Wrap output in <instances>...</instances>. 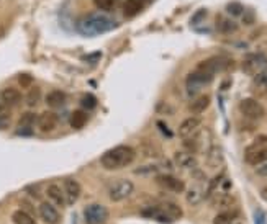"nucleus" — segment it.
<instances>
[{"label": "nucleus", "instance_id": "2eb2a0df", "mask_svg": "<svg viewBox=\"0 0 267 224\" xmlns=\"http://www.w3.org/2000/svg\"><path fill=\"white\" fill-rule=\"evenodd\" d=\"M174 162L182 170H195L197 169V157L194 152L179 151L174 154Z\"/></svg>", "mask_w": 267, "mask_h": 224}, {"label": "nucleus", "instance_id": "6e6552de", "mask_svg": "<svg viewBox=\"0 0 267 224\" xmlns=\"http://www.w3.org/2000/svg\"><path fill=\"white\" fill-rule=\"evenodd\" d=\"M85 224H105L108 221V209L103 205L94 203L84 209Z\"/></svg>", "mask_w": 267, "mask_h": 224}, {"label": "nucleus", "instance_id": "6ab92c4d", "mask_svg": "<svg viewBox=\"0 0 267 224\" xmlns=\"http://www.w3.org/2000/svg\"><path fill=\"white\" fill-rule=\"evenodd\" d=\"M225 162V154L218 144H212L207 151V165L210 169H220Z\"/></svg>", "mask_w": 267, "mask_h": 224}, {"label": "nucleus", "instance_id": "f257e3e1", "mask_svg": "<svg viewBox=\"0 0 267 224\" xmlns=\"http://www.w3.org/2000/svg\"><path fill=\"white\" fill-rule=\"evenodd\" d=\"M117 28V21L112 20L110 16L103 15V13H94V15H87L77 23V32L82 36L92 38L100 36L103 33H108Z\"/></svg>", "mask_w": 267, "mask_h": 224}, {"label": "nucleus", "instance_id": "423d86ee", "mask_svg": "<svg viewBox=\"0 0 267 224\" xmlns=\"http://www.w3.org/2000/svg\"><path fill=\"white\" fill-rule=\"evenodd\" d=\"M134 190L133 182L128 178H118L108 187V198L113 203H120V201H125L126 198H130L131 193Z\"/></svg>", "mask_w": 267, "mask_h": 224}, {"label": "nucleus", "instance_id": "f704fd0d", "mask_svg": "<svg viewBox=\"0 0 267 224\" xmlns=\"http://www.w3.org/2000/svg\"><path fill=\"white\" fill-rule=\"evenodd\" d=\"M81 105H82L84 108H87V110H92V108L97 107V98H95V96L92 95V94H87V95L82 96Z\"/></svg>", "mask_w": 267, "mask_h": 224}, {"label": "nucleus", "instance_id": "58836bf2", "mask_svg": "<svg viewBox=\"0 0 267 224\" xmlns=\"http://www.w3.org/2000/svg\"><path fill=\"white\" fill-rule=\"evenodd\" d=\"M17 134L18 136H33V131H32V128H28V126H20V128L17 129Z\"/></svg>", "mask_w": 267, "mask_h": 224}, {"label": "nucleus", "instance_id": "393cba45", "mask_svg": "<svg viewBox=\"0 0 267 224\" xmlns=\"http://www.w3.org/2000/svg\"><path fill=\"white\" fill-rule=\"evenodd\" d=\"M210 107V96L208 95H197V98H194V102L190 103L189 110L194 115H200L205 110Z\"/></svg>", "mask_w": 267, "mask_h": 224}, {"label": "nucleus", "instance_id": "a19ab883", "mask_svg": "<svg viewBox=\"0 0 267 224\" xmlns=\"http://www.w3.org/2000/svg\"><path fill=\"white\" fill-rule=\"evenodd\" d=\"M102 58V52H95V54H92V56H84V59L85 61H95V59H100Z\"/></svg>", "mask_w": 267, "mask_h": 224}, {"label": "nucleus", "instance_id": "a878e982", "mask_svg": "<svg viewBox=\"0 0 267 224\" xmlns=\"http://www.w3.org/2000/svg\"><path fill=\"white\" fill-rule=\"evenodd\" d=\"M148 0H126L125 5H123V13L125 16H134L136 13H139L143 10L144 3Z\"/></svg>", "mask_w": 267, "mask_h": 224}, {"label": "nucleus", "instance_id": "4be33fe9", "mask_svg": "<svg viewBox=\"0 0 267 224\" xmlns=\"http://www.w3.org/2000/svg\"><path fill=\"white\" fill-rule=\"evenodd\" d=\"M239 216V209L238 208H231V209H225V211H220L213 218V224H233Z\"/></svg>", "mask_w": 267, "mask_h": 224}, {"label": "nucleus", "instance_id": "b1692460", "mask_svg": "<svg viewBox=\"0 0 267 224\" xmlns=\"http://www.w3.org/2000/svg\"><path fill=\"white\" fill-rule=\"evenodd\" d=\"M66 94L63 90H51L50 94L46 95V98H45V102L48 107H51V108H59V107H63V105L66 103Z\"/></svg>", "mask_w": 267, "mask_h": 224}, {"label": "nucleus", "instance_id": "72a5a7b5", "mask_svg": "<svg viewBox=\"0 0 267 224\" xmlns=\"http://www.w3.org/2000/svg\"><path fill=\"white\" fill-rule=\"evenodd\" d=\"M226 13H230L231 16H241L244 13V7L239 2H231L226 5Z\"/></svg>", "mask_w": 267, "mask_h": 224}, {"label": "nucleus", "instance_id": "f3484780", "mask_svg": "<svg viewBox=\"0 0 267 224\" xmlns=\"http://www.w3.org/2000/svg\"><path fill=\"white\" fill-rule=\"evenodd\" d=\"M38 213L41 219L45 221L46 224H58L59 223V211L56 209V206L52 203H48V201H43L38 208Z\"/></svg>", "mask_w": 267, "mask_h": 224}, {"label": "nucleus", "instance_id": "aec40b11", "mask_svg": "<svg viewBox=\"0 0 267 224\" xmlns=\"http://www.w3.org/2000/svg\"><path fill=\"white\" fill-rule=\"evenodd\" d=\"M46 196L50 198L51 203L54 205V206H58V208H63V206L67 205V200H66L64 190L59 185H56V183H51V185H48V188H46Z\"/></svg>", "mask_w": 267, "mask_h": 224}, {"label": "nucleus", "instance_id": "20e7f679", "mask_svg": "<svg viewBox=\"0 0 267 224\" xmlns=\"http://www.w3.org/2000/svg\"><path fill=\"white\" fill-rule=\"evenodd\" d=\"M213 76L208 72L197 67L194 72H190L185 79V90L190 96H195L199 92H202L208 83H212Z\"/></svg>", "mask_w": 267, "mask_h": 224}, {"label": "nucleus", "instance_id": "4c0bfd02", "mask_svg": "<svg viewBox=\"0 0 267 224\" xmlns=\"http://www.w3.org/2000/svg\"><path fill=\"white\" fill-rule=\"evenodd\" d=\"M254 224H266V214L262 209H256L254 211Z\"/></svg>", "mask_w": 267, "mask_h": 224}, {"label": "nucleus", "instance_id": "39448f33", "mask_svg": "<svg viewBox=\"0 0 267 224\" xmlns=\"http://www.w3.org/2000/svg\"><path fill=\"white\" fill-rule=\"evenodd\" d=\"M212 141V133L210 129H197L194 134H190L189 138L184 139V147L185 151L189 152H203V151H208V147L212 146L210 144Z\"/></svg>", "mask_w": 267, "mask_h": 224}, {"label": "nucleus", "instance_id": "5701e85b", "mask_svg": "<svg viewBox=\"0 0 267 224\" xmlns=\"http://www.w3.org/2000/svg\"><path fill=\"white\" fill-rule=\"evenodd\" d=\"M161 206V209H163V213L167 216L170 221H177V219H181L184 216V211H182V208L179 205L176 203H170V201H166V203L163 205H159Z\"/></svg>", "mask_w": 267, "mask_h": 224}, {"label": "nucleus", "instance_id": "37998d69", "mask_svg": "<svg viewBox=\"0 0 267 224\" xmlns=\"http://www.w3.org/2000/svg\"><path fill=\"white\" fill-rule=\"evenodd\" d=\"M261 195H262V198H264L267 201V188H264V190L261 192Z\"/></svg>", "mask_w": 267, "mask_h": 224}, {"label": "nucleus", "instance_id": "2f4dec72", "mask_svg": "<svg viewBox=\"0 0 267 224\" xmlns=\"http://www.w3.org/2000/svg\"><path fill=\"white\" fill-rule=\"evenodd\" d=\"M120 0H94V5L99 8V10H103V12H110L113 10Z\"/></svg>", "mask_w": 267, "mask_h": 224}, {"label": "nucleus", "instance_id": "f03ea898", "mask_svg": "<svg viewBox=\"0 0 267 224\" xmlns=\"http://www.w3.org/2000/svg\"><path fill=\"white\" fill-rule=\"evenodd\" d=\"M134 159H136V151L131 146L121 144V146H115L103 152L100 157V165L105 170H118L128 167Z\"/></svg>", "mask_w": 267, "mask_h": 224}, {"label": "nucleus", "instance_id": "473e14b6", "mask_svg": "<svg viewBox=\"0 0 267 224\" xmlns=\"http://www.w3.org/2000/svg\"><path fill=\"white\" fill-rule=\"evenodd\" d=\"M36 121H38V116L34 115V113L26 112V113H23V115L20 116L18 125H20V126H28V128H32V126H33Z\"/></svg>", "mask_w": 267, "mask_h": 224}, {"label": "nucleus", "instance_id": "c85d7f7f", "mask_svg": "<svg viewBox=\"0 0 267 224\" xmlns=\"http://www.w3.org/2000/svg\"><path fill=\"white\" fill-rule=\"evenodd\" d=\"M39 100H41V89H39V87H30L28 94L25 96L26 105H28L30 108H33L39 103Z\"/></svg>", "mask_w": 267, "mask_h": 224}, {"label": "nucleus", "instance_id": "9d476101", "mask_svg": "<svg viewBox=\"0 0 267 224\" xmlns=\"http://www.w3.org/2000/svg\"><path fill=\"white\" fill-rule=\"evenodd\" d=\"M156 183L161 188H164V190H167V192H172V193H182L185 190V183H184L181 178L174 177V175H170V174H157Z\"/></svg>", "mask_w": 267, "mask_h": 224}, {"label": "nucleus", "instance_id": "9b49d317", "mask_svg": "<svg viewBox=\"0 0 267 224\" xmlns=\"http://www.w3.org/2000/svg\"><path fill=\"white\" fill-rule=\"evenodd\" d=\"M228 64H230V59L223 58V56H213V58L202 61L197 67L202 69V71H205V72H208V74H212V76L215 77L218 72L225 71Z\"/></svg>", "mask_w": 267, "mask_h": 224}, {"label": "nucleus", "instance_id": "ddd939ff", "mask_svg": "<svg viewBox=\"0 0 267 224\" xmlns=\"http://www.w3.org/2000/svg\"><path fill=\"white\" fill-rule=\"evenodd\" d=\"M205 195H207V187H205V177L202 174L199 180L190 187V190L187 192V201H189V205H199L205 198Z\"/></svg>", "mask_w": 267, "mask_h": 224}, {"label": "nucleus", "instance_id": "cd10ccee", "mask_svg": "<svg viewBox=\"0 0 267 224\" xmlns=\"http://www.w3.org/2000/svg\"><path fill=\"white\" fill-rule=\"evenodd\" d=\"M87 125V113L84 110H76L71 115V126L74 129H82Z\"/></svg>", "mask_w": 267, "mask_h": 224}, {"label": "nucleus", "instance_id": "7ed1b4c3", "mask_svg": "<svg viewBox=\"0 0 267 224\" xmlns=\"http://www.w3.org/2000/svg\"><path fill=\"white\" fill-rule=\"evenodd\" d=\"M241 69L249 77L259 76V74L267 71V56L264 52H251V54L244 56Z\"/></svg>", "mask_w": 267, "mask_h": 224}, {"label": "nucleus", "instance_id": "4468645a", "mask_svg": "<svg viewBox=\"0 0 267 224\" xmlns=\"http://www.w3.org/2000/svg\"><path fill=\"white\" fill-rule=\"evenodd\" d=\"M200 126H202V118H200L199 115H192L181 123L177 133L182 139H185V138H189L190 134H194Z\"/></svg>", "mask_w": 267, "mask_h": 224}, {"label": "nucleus", "instance_id": "79ce46f5", "mask_svg": "<svg viewBox=\"0 0 267 224\" xmlns=\"http://www.w3.org/2000/svg\"><path fill=\"white\" fill-rule=\"evenodd\" d=\"M157 126H159V128H163V129H164L163 133H164L166 136H172V133H170V131L167 129V126H164V123H163V121H159V123H157Z\"/></svg>", "mask_w": 267, "mask_h": 224}, {"label": "nucleus", "instance_id": "a211bd4d", "mask_svg": "<svg viewBox=\"0 0 267 224\" xmlns=\"http://www.w3.org/2000/svg\"><path fill=\"white\" fill-rule=\"evenodd\" d=\"M64 193H66V200L69 205H74L79 200L82 193V187L77 180L74 178H66L64 180Z\"/></svg>", "mask_w": 267, "mask_h": 224}, {"label": "nucleus", "instance_id": "f8f14e48", "mask_svg": "<svg viewBox=\"0 0 267 224\" xmlns=\"http://www.w3.org/2000/svg\"><path fill=\"white\" fill-rule=\"evenodd\" d=\"M210 206H212L213 209H218V211H225V209L236 208V198L226 192L215 193V195H212V198H210Z\"/></svg>", "mask_w": 267, "mask_h": 224}, {"label": "nucleus", "instance_id": "1a4fd4ad", "mask_svg": "<svg viewBox=\"0 0 267 224\" xmlns=\"http://www.w3.org/2000/svg\"><path fill=\"white\" fill-rule=\"evenodd\" d=\"M244 160L249 165H262L267 162V146H261L257 143H252L246 151H244Z\"/></svg>", "mask_w": 267, "mask_h": 224}, {"label": "nucleus", "instance_id": "0eeeda50", "mask_svg": "<svg viewBox=\"0 0 267 224\" xmlns=\"http://www.w3.org/2000/svg\"><path fill=\"white\" fill-rule=\"evenodd\" d=\"M239 112L243 116H246L248 120H262L266 116V108L257 102L256 98H243L239 102Z\"/></svg>", "mask_w": 267, "mask_h": 224}, {"label": "nucleus", "instance_id": "7c9ffc66", "mask_svg": "<svg viewBox=\"0 0 267 224\" xmlns=\"http://www.w3.org/2000/svg\"><path fill=\"white\" fill-rule=\"evenodd\" d=\"M12 221L15 224H38L32 218V214H28L26 211H21V209H18V211H15L12 214Z\"/></svg>", "mask_w": 267, "mask_h": 224}, {"label": "nucleus", "instance_id": "412c9836", "mask_svg": "<svg viewBox=\"0 0 267 224\" xmlns=\"http://www.w3.org/2000/svg\"><path fill=\"white\" fill-rule=\"evenodd\" d=\"M0 100L5 105H8L10 108L17 107V105L21 102V92L18 89H15V87H7V89L0 92Z\"/></svg>", "mask_w": 267, "mask_h": 224}, {"label": "nucleus", "instance_id": "c756f323", "mask_svg": "<svg viewBox=\"0 0 267 224\" xmlns=\"http://www.w3.org/2000/svg\"><path fill=\"white\" fill-rule=\"evenodd\" d=\"M217 26L221 33H233L238 30V25L234 21H231L230 18H225V16H218L217 18Z\"/></svg>", "mask_w": 267, "mask_h": 224}, {"label": "nucleus", "instance_id": "c9c22d12", "mask_svg": "<svg viewBox=\"0 0 267 224\" xmlns=\"http://www.w3.org/2000/svg\"><path fill=\"white\" fill-rule=\"evenodd\" d=\"M18 83L21 89H30L33 83V77L30 76V74H20L18 76Z\"/></svg>", "mask_w": 267, "mask_h": 224}, {"label": "nucleus", "instance_id": "ea45409f", "mask_svg": "<svg viewBox=\"0 0 267 224\" xmlns=\"http://www.w3.org/2000/svg\"><path fill=\"white\" fill-rule=\"evenodd\" d=\"M256 172H257V175H261V177H267V162H264Z\"/></svg>", "mask_w": 267, "mask_h": 224}, {"label": "nucleus", "instance_id": "dca6fc26", "mask_svg": "<svg viewBox=\"0 0 267 224\" xmlns=\"http://www.w3.org/2000/svg\"><path fill=\"white\" fill-rule=\"evenodd\" d=\"M38 128L41 133H51L58 128V123H59V116L56 115L54 112H45L38 116Z\"/></svg>", "mask_w": 267, "mask_h": 224}, {"label": "nucleus", "instance_id": "e433bc0d", "mask_svg": "<svg viewBox=\"0 0 267 224\" xmlns=\"http://www.w3.org/2000/svg\"><path fill=\"white\" fill-rule=\"evenodd\" d=\"M8 118H10V107L0 100V120L8 121Z\"/></svg>", "mask_w": 267, "mask_h": 224}, {"label": "nucleus", "instance_id": "bb28decb", "mask_svg": "<svg viewBox=\"0 0 267 224\" xmlns=\"http://www.w3.org/2000/svg\"><path fill=\"white\" fill-rule=\"evenodd\" d=\"M252 90L257 95H267V71L252 77Z\"/></svg>", "mask_w": 267, "mask_h": 224}]
</instances>
